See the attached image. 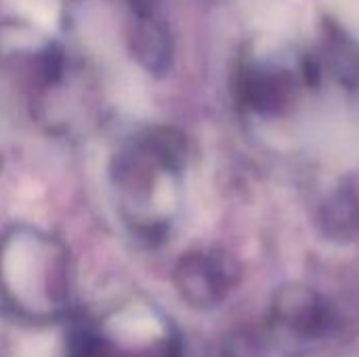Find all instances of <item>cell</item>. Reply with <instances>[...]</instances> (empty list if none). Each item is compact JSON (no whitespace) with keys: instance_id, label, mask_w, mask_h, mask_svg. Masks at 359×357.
<instances>
[{"instance_id":"cell-1","label":"cell","mask_w":359,"mask_h":357,"mask_svg":"<svg viewBox=\"0 0 359 357\" xmlns=\"http://www.w3.org/2000/svg\"><path fill=\"white\" fill-rule=\"evenodd\" d=\"M0 299L23 320L59 318L69 303V263L63 246L40 231H8L0 240Z\"/></svg>"},{"instance_id":"cell-2","label":"cell","mask_w":359,"mask_h":357,"mask_svg":"<svg viewBox=\"0 0 359 357\" xmlns=\"http://www.w3.org/2000/svg\"><path fill=\"white\" fill-rule=\"evenodd\" d=\"M179 288L183 297L191 303L206 305L219 299L221 288L225 286L223 267L210 257H187L177 269Z\"/></svg>"}]
</instances>
